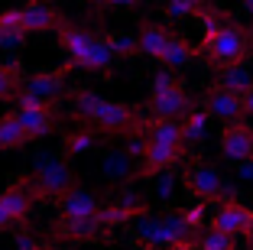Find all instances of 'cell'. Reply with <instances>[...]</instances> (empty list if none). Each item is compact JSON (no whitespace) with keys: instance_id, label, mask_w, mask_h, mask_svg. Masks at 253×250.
<instances>
[{"instance_id":"obj_1","label":"cell","mask_w":253,"mask_h":250,"mask_svg":"<svg viewBox=\"0 0 253 250\" xmlns=\"http://www.w3.org/2000/svg\"><path fill=\"white\" fill-rule=\"evenodd\" d=\"M72 104H75V114L84 117L91 127H101V130H111V133H120V130H130V127L140 124L136 110L124 101H104L101 95H94L91 88H82L72 95Z\"/></svg>"},{"instance_id":"obj_2","label":"cell","mask_w":253,"mask_h":250,"mask_svg":"<svg viewBox=\"0 0 253 250\" xmlns=\"http://www.w3.org/2000/svg\"><path fill=\"white\" fill-rule=\"evenodd\" d=\"M59 43H62V49L72 55V65L91 68V72H111L114 52H111V46H107L104 36H94L91 30L62 23L59 26Z\"/></svg>"},{"instance_id":"obj_3","label":"cell","mask_w":253,"mask_h":250,"mask_svg":"<svg viewBox=\"0 0 253 250\" xmlns=\"http://www.w3.org/2000/svg\"><path fill=\"white\" fill-rule=\"evenodd\" d=\"M201 55H208V62L221 68L244 62L250 55V33L237 23H221L214 30H201Z\"/></svg>"},{"instance_id":"obj_4","label":"cell","mask_w":253,"mask_h":250,"mask_svg":"<svg viewBox=\"0 0 253 250\" xmlns=\"http://www.w3.org/2000/svg\"><path fill=\"white\" fill-rule=\"evenodd\" d=\"M133 234H136V241H140L143 247H149V250L163 247L166 250L169 244L185 241L192 231H188V224L182 221V214H166V218H149V214H140Z\"/></svg>"},{"instance_id":"obj_5","label":"cell","mask_w":253,"mask_h":250,"mask_svg":"<svg viewBox=\"0 0 253 250\" xmlns=\"http://www.w3.org/2000/svg\"><path fill=\"white\" fill-rule=\"evenodd\" d=\"M33 185L42 199H62L68 189L75 185V176L68 169V162L62 156H45L36 162V176H33Z\"/></svg>"},{"instance_id":"obj_6","label":"cell","mask_w":253,"mask_h":250,"mask_svg":"<svg viewBox=\"0 0 253 250\" xmlns=\"http://www.w3.org/2000/svg\"><path fill=\"white\" fill-rule=\"evenodd\" d=\"M16 120H20V127L26 130V137L30 140H36V137H49L55 127V114H52V104L49 101H39V98H30L26 91H20L16 95Z\"/></svg>"},{"instance_id":"obj_7","label":"cell","mask_w":253,"mask_h":250,"mask_svg":"<svg viewBox=\"0 0 253 250\" xmlns=\"http://www.w3.org/2000/svg\"><path fill=\"white\" fill-rule=\"evenodd\" d=\"M185 185L201 201H224V179H221V172H217L214 166L195 162L192 169L185 172Z\"/></svg>"},{"instance_id":"obj_8","label":"cell","mask_w":253,"mask_h":250,"mask_svg":"<svg viewBox=\"0 0 253 250\" xmlns=\"http://www.w3.org/2000/svg\"><path fill=\"white\" fill-rule=\"evenodd\" d=\"M221 153L231 162L253 159V127L244 120H231L221 130Z\"/></svg>"},{"instance_id":"obj_9","label":"cell","mask_w":253,"mask_h":250,"mask_svg":"<svg viewBox=\"0 0 253 250\" xmlns=\"http://www.w3.org/2000/svg\"><path fill=\"white\" fill-rule=\"evenodd\" d=\"M250 221H253V208L240 205V201H221L214 211V218H211V228L221 231V234H247V228H250Z\"/></svg>"},{"instance_id":"obj_10","label":"cell","mask_w":253,"mask_h":250,"mask_svg":"<svg viewBox=\"0 0 253 250\" xmlns=\"http://www.w3.org/2000/svg\"><path fill=\"white\" fill-rule=\"evenodd\" d=\"M205 110H208L211 117H221L224 124H231V120H240L247 114L244 110V98L234 95V91L221 88V85H211L208 95H205Z\"/></svg>"},{"instance_id":"obj_11","label":"cell","mask_w":253,"mask_h":250,"mask_svg":"<svg viewBox=\"0 0 253 250\" xmlns=\"http://www.w3.org/2000/svg\"><path fill=\"white\" fill-rule=\"evenodd\" d=\"M185 156V143H179V147H172V143H153L146 140V153H143V176H159V172H166L169 166H175V162Z\"/></svg>"},{"instance_id":"obj_12","label":"cell","mask_w":253,"mask_h":250,"mask_svg":"<svg viewBox=\"0 0 253 250\" xmlns=\"http://www.w3.org/2000/svg\"><path fill=\"white\" fill-rule=\"evenodd\" d=\"M59 208H62V218H68V221H88V218H94V214L101 211L94 192L75 189V185L59 199Z\"/></svg>"},{"instance_id":"obj_13","label":"cell","mask_w":253,"mask_h":250,"mask_svg":"<svg viewBox=\"0 0 253 250\" xmlns=\"http://www.w3.org/2000/svg\"><path fill=\"white\" fill-rule=\"evenodd\" d=\"M149 110H153L156 117H175V120H182L188 110H192V98H188L179 85H172V88H166V91H159V95L149 98Z\"/></svg>"},{"instance_id":"obj_14","label":"cell","mask_w":253,"mask_h":250,"mask_svg":"<svg viewBox=\"0 0 253 250\" xmlns=\"http://www.w3.org/2000/svg\"><path fill=\"white\" fill-rule=\"evenodd\" d=\"M62 23H65L62 13L52 10L49 3H42V0H30V3L23 7V30L26 33H49V30L59 33Z\"/></svg>"},{"instance_id":"obj_15","label":"cell","mask_w":253,"mask_h":250,"mask_svg":"<svg viewBox=\"0 0 253 250\" xmlns=\"http://www.w3.org/2000/svg\"><path fill=\"white\" fill-rule=\"evenodd\" d=\"M36 199H39V192H36V185H33V179H23L20 185H10V189L0 192V205L7 208V214L13 221H20L23 214H30V208H33Z\"/></svg>"},{"instance_id":"obj_16","label":"cell","mask_w":253,"mask_h":250,"mask_svg":"<svg viewBox=\"0 0 253 250\" xmlns=\"http://www.w3.org/2000/svg\"><path fill=\"white\" fill-rule=\"evenodd\" d=\"M30 98H39V101H49L52 104L55 98L65 91V72H36L30 78H23V88Z\"/></svg>"},{"instance_id":"obj_17","label":"cell","mask_w":253,"mask_h":250,"mask_svg":"<svg viewBox=\"0 0 253 250\" xmlns=\"http://www.w3.org/2000/svg\"><path fill=\"white\" fill-rule=\"evenodd\" d=\"M175 36V33H169L166 26H159V23H143L140 33H136V43H140V55H149V59H159L166 52V46H169V39Z\"/></svg>"},{"instance_id":"obj_18","label":"cell","mask_w":253,"mask_h":250,"mask_svg":"<svg viewBox=\"0 0 253 250\" xmlns=\"http://www.w3.org/2000/svg\"><path fill=\"white\" fill-rule=\"evenodd\" d=\"M217 85L244 98L247 91L253 88V59H244V62H234V65H227V68L221 72V78H217Z\"/></svg>"},{"instance_id":"obj_19","label":"cell","mask_w":253,"mask_h":250,"mask_svg":"<svg viewBox=\"0 0 253 250\" xmlns=\"http://www.w3.org/2000/svg\"><path fill=\"white\" fill-rule=\"evenodd\" d=\"M195 55H198V49H195L192 43H185L182 36H172V39H169V46H166V52L159 55V62H163L169 72H179V68L192 65Z\"/></svg>"},{"instance_id":"obj_20","label":"cell","mask_w":253,"mask_h":250,"mask_svg":"<svg viewBox=\"0 0 253 250\" xmlns=\"http://www.w3.org/2000/svg\"><path fill=\"white\" fill-rule=\"evenodd\" d=\"M146 130H149L146 140H153V143H172V147L185 143V137H182V120H175V117H156V120H149Z\"/></svg>"},{"instance_id":"obj_21","label":"cell","mask_w":253,"mask_h":250,"mask_svg":"<svg viewBox=\"0 0 253 250\" xmlns=\"http://www.w3.org/2000/svg\"><path fill=\"white\" fill-rule=\"evenodd\" d=\"M26 140H30V137H26V130L20 127L16 114L0 117V150H16V147H23Z\"/></svg>"},{"instance_id":"obj_22","label":"cell","mask_w":253,"mask_h":250,"mask_svg":"<svg viewBox=\"0 0 253 250\" xmlns=\"http://www.w3.org/2000/svg\"><path fill=\"white\" fill-rule=\"evenodd\" d=\"M205 130H208V110H188L185 117H182V137H185V143L201 140Z\"/></svg>"},{"instance_id":"obj_23","label":"cell","mask_w":253,"mask_h":250,"mask_svg":"<svg viewBox=\"0 0 253 250\" xmlns=\"http://www.w3.org/2000/svg\"><path fill=\"white\" fill-rule=\"evenodd\" d=\"M107 46H111L114 59H133V55H140V43H136V36H126V33H111V36H104Z\"/></svg>"},{"instance_id":"obj_24","label":"cell","mask_w":253,"mask_h":250,"mask_svg":"<svg viewBox=\"0 0 253 250\" xmlns=\"http://www.w3.org/2000/svg\"><path fill=\"white\" fill-rule=\"evenodd\" d=\"M195 250H237V244H234L231 234H221V231L211 228L208 234H201L195 241Z\"/></svg>"},{"instance_id":"obj_25","label":"cell","mask_w":253,"mask_h":250,"mask_svg":"<svg viewBox=\"0 0 253 250\" xmlns=\"http://www.w3.org/2000/svg\"><path fill=\"white\" fill-rule=\"evenodd\" d=\"M23 88V78L16 75L13 65H0V101H7V98H16Z\"/></svg>"},{"instance_id":"obj_26","label":"cell","mask_w":253,"mask_h":250,"mask_svg":"<svg viewBox=\"0 0 253 250\" xmlns=\"http://www.w3.org/2000/svg\"><path fill=\"white\" fill-rule=\"evenodd\" d=\"M65 150H68V156H84L88 150H94V133H88V130L68 133L65 137Z\"/></svg>"},{"instance_id":"obj_27","label":"cell","mask_w":253,"mask_h":250,"mask_svg":"<svg viewBox=\"0 0 253 250\" xmlns=\"http://www.w3.org/2000/svg\"><path fill=\"white\" fill-rule=\"evenodd\" d=\"M166 10L172 16H192L205 10V0H166Z\"/></svg>"},{"instance_id":"obj_28","label":"cell","mask_w":253,"mask_h":250,"mask_svg":"<svg viewBox=\"0 0 253 250\" xmlns=\"http://www.w3.org/2000/svg\"><path fill=\"white\" fill-rule=\"evenodd\" d=\"M182 221L188 224V231H198L201 224H205V201H198V205H188L185 211H182Z\"/></svg>"},{"instance_id":"obj_29","label":"cell","mask_w":253,"mask_h":250,"mask_svg":"<svg viewBox=\"0 0 253 250\" xmlns=\"http://www.w3.org/2000/svg\"><path fill=\"white\" fill-rule=\"evenodd\" d=\"M172 85H179V81L172 78V72H159V75H153V85H149V91H153V95H159V91L172 88Z\"/></svg>"},{"instance_id":"obj_30","label":"cell","mask_w":253,"mask_h":250,"mask_svg":"<svg viewBox=\"0 0 253 250\" xmlns=\"http://www.w3.org/2000/svg\"><path fill=\"white\" fill-rule=\"evenodd\" d=\"M172 189H175V179H172L169 172H159V179H156V199H169Z\"/></svg>"},{"instance_id":"obj_31","label":"cell","mask_w":253,"mask_h":250,"mask_svg":"<svg viewBox=\"0 0 253 250\" xmlns=\"http://www.w3.org/2000/svg\"><path fill=\"white\" fill-rule=\"evenodd\" d=\"M104 172H107V176H120V172H126V156L124 153H114L111 159L104 162Z\"/></svg>"},{"instance_id":"obj_32","label":"cell","mask_w":253,"mask_h":250,"mask_svg":"<svg viewBox=\"0 0 253 250\" xmlns=\"http://www.w3.org/2000/svg\"><path fill=\"white\" fill-rule=\"evenodd\" d=\"M237 179H244V182H253V159L237 162Z\"/></svg>"},{"instance_id":"obj_33","label":"cell","mask_w":253,"mask_h":250,"mask_svg":"<svg viewBox=\"0 0 253 250\" xmlns=\"http://www.w3.org/2000/svg\"><path fill=\"white\" fill-rule=\"evenodd\" d=\"M107 7H120V10H133V7H140V0H107Z\"/></svg>"},{"instance_id":"obj_34","label":"cell","mask_w":253,"mask_h":250,"mask_svg":"<svg viewBox=\"0 0 253 250\" xmlns=\"http://www.w3.org/2000/svg\"><path fill=\"white\" fill-rule=\"evenodd\" d=\"M166 250H195V241H188V237H185V241H179V244H169Z\"/></svg>"},{"instance_id":"obj_35","label":"cell","mask_w":253,"mask_h":250,"mask_svg":"<svg viewBox=\"0 0 253 250\" xmlns=\"http://www.w3.org/2000/svg\"><path fill=\"white\" fill-rule=\"evenodd\" d=\"M10 224H13V218L7 214V208L0 205V228H10Z\"/></svg>"},{"instance_id":"obj_36","label":"cell","mask_w":253,"mask_h":250,"mask_svg":"<svg viewBox=\"0 0 253 250\" xmlns=\"http://www.w3.org/2000/svg\"><path fill=\"white\" fill-rule=\"evenodd\" d=\"M244 110H247V114H253V88L244 95Z\"/></svg>"},{"instance_id":"obj_37","label":"cell","mask_w":253,"mask_h":250,"mask_svg":"<svg viewBox=\"0 0 253 250\" xmlns=\"http://www.w3.org/2000/svg\"><path fill=\"white\" fill-rule=\"evenodd\" d=\"M91 7H107V0H88Z\"/></svg>"},{"instance_id":"obj_38","label":"cell","mask_w":253,"mask_h":250,"mask_svg":"<svg viewBox=\"0 0 253 250\" xmlns=\"http://www.w3.org/2000/svg\"><path fill=\"white\" fill-rule=\"evenodd\" d=\"M247 241H250V247H253V221H250V228H247Z\"/></svg>"},{"instance_id":"obj_39","label":"cell","mask_w":253,"mask_h":250,"mask_svg":"<svg viewBox=\"0 0 253 250\" xmlns=\"http://www.w3.org/2000/svg\"><path fill=\"white\" fill-rule=\"evenodd\" d=\"M244 7H247V10H250V13H253V0H244Z\"/></svg>"},{"instance_id":"obj_40","label":"cell","mask_w":253,"mask_h":250,"mask_svg":"<svg viewBox=\"0 0 253 250\" xmlns=\"http://www.w3.org/2000/svg\"><path fill=\"white\" fill-rule=\"evenodd\" d=\"M247 59H253V36H250V55H247Z\"/></svg>"},{"instance_id":"obj_41","label":"cell","mask_w":253,"mask_h":250,"mask_svg":"<svg viewBox=\"0 0 253 250\" xmlns=\"http://www.w3.org/2000/svg\"><path fill=\"white\" fill-rule=\"evenodd\" d=\"M250 36H253V23H250Z\"/></svg>"},{"instance_id":"obj_42","label":"cell","mask_w":253,"mask_h":250,"mask_svg":"<svg viewBox=\"0 0 253 250\" xmlns=\"http://www.w3.org/2000/svg\"><path fill=\"white\" fill-rule=\"evenodd\" d=\"M42 250H52V247H45V244H42Z\"/></svg>"}]
</instances>
